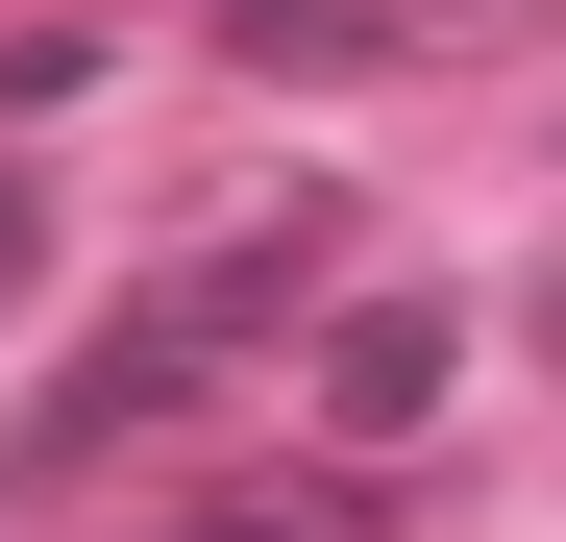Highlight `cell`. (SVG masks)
<instances>
[{
  "instance_id": "1",
  "label": "cell",
  "mask_w": 566,
  "mask_h": 542,
  "mask_svg": "<svg viewBox=\"0 0 566 542\" xmlns=\"http://www.w3.org/2000/svg\"><path fill=\"white\" fill-rule=\"evenodd\" d=\"M321 247H345L321 198H271V222H198V247H172V271H148V296L99 321V345H74V371L25 395V444H0V469H124V444H148V419H198V395L247 371V345H271V321H296V296H321Z\"/></svg>"
},
{
  "instance_id": "2",
  "label": "cell",
  "mask_w": 566,
  "mask_h": 542,
  "mask_svg": "<svg viewBox=\"0 0 566 542\" xmlns=\"http://www.w3.org/2000/svg\"><path fill=\"white\" fill-rule=\"evenodd\" d=\"M517 25H566V0H222L247 74H468V50H517Z\"/></svg>"
},
{
  "instance_id": "3",
  "label": "cell",
  "mask_w": 566,
  "mask_h": 542,
  "mask_svg": "<svg viewBox=\"0 0 566 542\" xmlns=\"http://www.w3.org/2000/svg\"><path fill=\"white\" fill-rule=\"evenodd\" d=\"M443 345H468L443 296H369V321H321V444H395V419L443 395Z\"/></svg>"
},
{
  "instance_id": "4",
  "label": "cell",
  "mask_w": 566,
  "mask_h": 542,
  "mask_svg": "<svg viewBox=\"0 0 566 542\" xmlns=\"http://www.w3.org/2000/svg\"><path fill=\"white\" fill-rule=\"evenodd\" d=\"M25 271H50V198H25V148H0V321H25Z\"/></svg>"
},
{
  "instance_id": "5",
  "label": "cell",
  "mask_w": 566,
  "mask_h": 542,
  "mask_svg": "<svg viewBox=\"0 0 566 542\" xmlns=\"http://www.w3.org/2000/svg\"><path fill=\"white\" fill-rule=\"evenodd\" d=\"M542 345H566V296H542Z\"/></svg>"
}]
</instances>
